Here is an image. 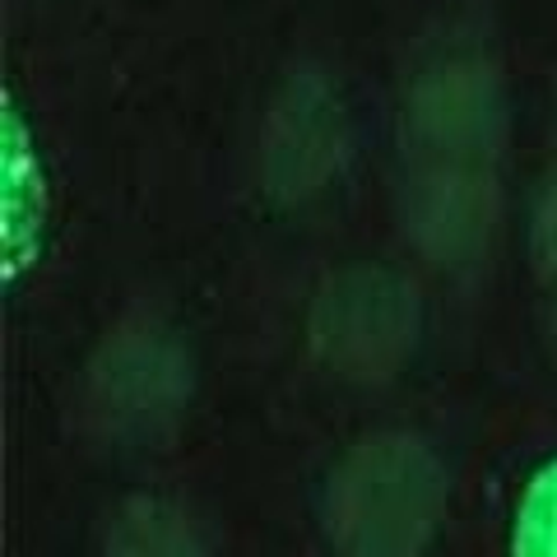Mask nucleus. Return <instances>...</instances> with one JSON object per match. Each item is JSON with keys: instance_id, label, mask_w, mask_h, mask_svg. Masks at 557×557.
I'll use <instances>...</instances> for the list:
<instances>
[{"instance_id": "2", "label": "nucleus", "mask_w": 557, "mask_h": 557, "mask_svg": "<svg viewBox=\"0 0 557 557\" xmlns=\"http://www.w3.org/2000/svg\"><path fill=\"white\" fill-rule=\"evenodd\" d=\"M507 557H557V456L539 465L520 487Z\"/></svg>"}, {"instance_id": "1", "label": "nucleus", "mask_w": 557, "mask_h": 557, "mask_svg": "<svg viewBox=\"0 0 557 557\" xmlns=\"http://www.w3.org/2000/svg\"><path fill=\"white\" fill-rule=\"evenodd\" d=\"M47 242V168L38 153L20 98L5 94L0 102V278L5 288H20V278L42 260Z\"/></svg>"}]
</instances>
